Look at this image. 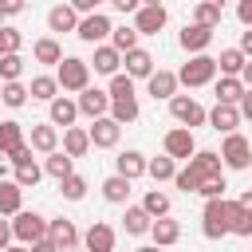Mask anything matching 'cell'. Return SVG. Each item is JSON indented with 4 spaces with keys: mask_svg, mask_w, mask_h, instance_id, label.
<instances>
[{
    "mask_svg": "<svg viewBox=\"0 0 252 252\" xmlns=\"http://www.w3.org/2000/svg\"><path fill=\"white\" fill-rule=\"evenodd\" d=\"M55 83L63 94H79L83 87H91V63L79 59V55H63L55 63Z\"/></svg>",
    "mask_w": 252,
    "mask_h": 252,
    "instance_id": "cell-1",
    "label": "cell"
},
{
    "mask_svg": "<svg viewBox=\"0 0 252 252\" xmlns=\"http://www.w3.org/2000/svg\"><path fill=\"white\" fill-rule=\"evenodd\" d=\"M217 75H220V71H217V55L201 51V55H189V59L181 63V71H177V83L193 91V87H209Z\"/></svg>",
    "mask_w": 252,
    "mask_h": 252,
    "instance_id": "cell-2",
    "label": "cell"
},
{
    "mask_svg": "<svg viewBox=\"0 0 252 252\" xmlns=\"http://www.w3.org/2000/svg\"><path fill=\"white\" fill-rule=\"evenodd\" d=\"M43 236H47V217H43V213L20 209V213L12 217V240H16V244H35V240H43Z\"/></svg>",
    "mask_w": 252,
    "mask_h": 252,
    "instance_id": "cell-3",
    "label": "cell"
},
{
    "mask_svg": "<svg viewBox=\"0 0 252 252\" xmlns=\"http://www.w3.org/2000/svg\"><path fill=\"white\" fill-rule=\"evenodd\" d=\"M217 154H220V165H224V169H236V173H240V169L252 165V142H248L244 134H236V130L224 134V142H220Z\"/></svg>",
    "mask_w": 252,
    "mask_h": 252,
    "instance_id": "cell-4",
    "label": "cell"
},
{
    "mask_svg": "<svg viewBox=\"0 0 252 252\" xmlns=\"http://www.w3.org/2000/svg\"><path fill=\"white\" fill-rule=\"evenodd\" d=\"M201 236L205 240L228 236V205H224V197H209L205 201V209H201Z\"/></svg>",
    "mask_w": 252,
    "mask_h": 252,
    "instance_id": "cell-5",
    "label": "cell"
},
{
    "mask_svg": "<svg viewBox=\"0 0 252 252\" xmlns=\"http://www.w3.org/2000/svg\"><path fill=\"white\" fill-rule=\"evenodd\" d=\"M169 114H173L177 126H189V130H193V126H205V118H209V110H205L193 94H173V98H169Z\"/></svg>",
    "mask_w": 252,
    "mask_h": 252,
    "instance_id": "cell-6",
    "label": "cell"
},
{
    "mask_svg": "<svg viewBox=\"0 0 252 252\" xmlns=\"http://www.w3.org/2000/svg\"><path fill=\"white\" fill-rule=\"evenodd\" d=\"M110 28H114V24H110V16H106V12H87V16H79L75 35H79L83 43H91V47H94V43H106V39H110Z\"/></svg>",
    "mask_w": 252,
    "mask_h": 252,
    "instance_id": "cell-7",
    "label": "cell"
},
{
    "mask_svg": "<svg viewBox=\"0 0 252 252\" xmlns=\"http://www.w3.org/2000/svg\"><path fill=\"white\" fill-rule=\"evenodd\" d=\"M193 150H197V138H193L189 126H173V130H165V138H161V154H169L173 161H189Z\"/></svg>",
    "mask_w": 252,
    "mask_h": 252,
    "instance_id": "cell-8",
    "label": "cell"
},
{
    "mask_svg": "<svg viewBox=\"0 0 252 252\" xmlns=\"http://www.w3.org/2000/svg\"><path fill=\"white\" fill-rule=\"evenodd\" d=\"M213 35H217V28H205V24H185L181 28V35H177V43H181V51H189V55H201V51H209L213 47Z\"/></svg>",
    "mask_w": 252,
    "mask_h": 252,
    "instance_id": "cell-9",
    "label": "cell"
},
{
    "mask_svg": "<svg viewBox=\"0 0 252 252\" xmlns=\"http://www.w3.org/2000/svg\"><path fill=\"white\" fill-rule=\"evenodd\" d=\"M87 134H91V146H94V150H114L118 138H122V126H118L110 114H102V118H91Z\"/></svg>",
    "mask_w": 252,
    "mask_h": 252,
    "instance_id": "cell-10",
    "label": "cell"
},
{
    "mask_svg": "<svg viewBox=\"0 0 252 252\" xmlns=\"http://www.w3.org/2000/svg\"><path fill=\"white\" fill-rule=\"evenodd\" d=\"M165 24H169L165 4H142V8L134 12V28H138V35H158Z\"/></svg>",
    "mask_w": 252,
    "mask_h": 252,
    "instance_id": "cell-11",
    "label": "cell"
},
{
    "mask_svg": "<svg viewBox=\"0 0 252 252\" xmlns=\"http://www.w3.org/2000/svg\"><path fill=\"white\" fill-rule=\"evenodd\" d=\"M177 71H165V67H154V75L146 79V94L154 98V102H169L173 94H177Z\"/></svg>",
    "mask_w": 252,
    "mask_h": 252,
    "instance_id": "cell-12",
    "label": "cell"
},
{
    "mask_svg": "<svg viewBox=\"0 0 252 252\" xmlns=\"http://www.w3.org/2000/svg\"><path fill=\"white\" fill-rule=\"evenodd\" d=\"M47 236H51V244H55L59 252H71V248H79V244H83V232H79V228H75V220H67V217L47 220Z\"/></svg>",
    "mask_w": 252,
    "mask_h": 252,
    "instance_id": "cell-13",
    "label": "cell"
},
{
    "mask_svg": "<svg viewBox=\"0 0 252 252\" xmlns=\"http://www.w3.org/2000/svg\"><path fill=\"white\" fill-rule=\"evenodd\" d=\"M75 102H79V114H83V118H102V114H110V94L98 91V87H83V91L75 94Z\"/></svg>",
    "mask_w": 252,
    "mask_h": 252,
    "instance_id": "cell-14",
    "label": "cell"
},
{
    "mask_svg": "<svg viewBox=\"0 0 252 252\" xmlns=\"http://www.w3.org/2000/svg\"><path fill=\"white\" fill-rule=\"evenodd\" d=\"M47 122H51V126H63V130L75 126V122H79V102H75L71 94H55V98L47 102Z\"/></svg>",
    "mask_w": 252,
    "mask_h": 252,
    "instance_id": "cell-15",
    "label": "cell"
},
{
    "mask_svg": "<svg viewBox=\"0 0 252 252\" xmlns=\"http://www.w3.org/2000/svg\"><path fill=\"white\" fill-rule=\"evenodd\" d=\"M114 244H118V232H114L106 220H94V224L83 232V248H87V252H114Z\"/></svg>",
    "mask_w": 252,
    "mask_h": 252,
    "instance_id": "cell-16",
    "label": "cell"
},
{
    "mask_svg": "<svg viewBox=\"0 0 252 252\" xmlns=\"http://www.w3.org/2000/svg\"><path fill=\"white\" fill-rule=\"evenodd\" d=\"M158 248H173L177 240H181V220H173L169 213L165 217H154V224H150V232H146Z\"/></svg>",
    "mask_w": 252,
    "mask_h": 252,
    "instance_id": "cell-17",
    "label": "cell"
},
{
    "mask_svg": "<svg viewBox=\"0 0 252 252\" xmlns=\"http://www.w3.org/2000/svg\"><path fill=\"white\" fill-rule=\"evenodd\" d=\"M91 71L94 75H118L122 71V51L118 47H110V43H94V59H91Z\"/></svg>",
    "mask_w": 252,
    "mask_h": 252,
    "instance_id": "cell-18",
    "label": "cell"
},
{
    "mask_svg": "<svg viewBox=\"0 0 252 252\" xmlns=\"http://www.w3.org/2000/svg\"><path fill=\"white\" fill-rule=\"evenodd\" d=\"M28 146H32L35 154H51V150H59V126H51V122H32V130H28Z\"/></svg>",
    "mask_w": 252,
    "mask_h": 252,
    "instance_id": "cell-19",
    "label": "cell"
},
{
    "mask_svg": "<svg viewBox=\"0 0 252 252\" xmlns=\"http://www.w3.org/2000/svg\"><path fill=\"white\" fill-rule=\"evenodd\" d=\"M122 63H126V75H130L134 83L154 75V55H150L146 47H130V51H122Z\"/></svg>",
    "mask_w": 252,
    "mask_h": 252,
    "instance_id": "cell-20",
    "label": "cell"
},
{
    "mask_svg": "<svg viewBox=\"0 0 252 252\" xmlns=\"http://www.w3.org/2000/svg\"><path fill=\"white\" fill-rule=\"evenodd\" d=\"M205 126H213L217 134H232V130L240 126V110H236L232 102H217V106L209 110V118H205Z\"/></svg>",
    "mask_w": 252,
    "mask_h": 252,
    "instance_id": "cell-21",
    "label": "cell"
},
{
    "mask_svg": "<svg viewBox=\"0 0 252 252\" xmlns=\"http://www.w3.org/2000/svg\"><path fill=\"white\" fill-rule=\"evenodd\" d=\"M28 142V134H24V122H16V118H4L0 122V158H12L20 146Z\"/></svg>",
    "mask_w": 252,
    "mask_h": 252,
    "instance_id": "cell-22",
    "label": "cell"
},
{
    "mask_svg": "<svg viewBox=\"0 0 252 252\" xmlns=\"http://www.w3.org/2000/svg\"><path fill=\"white\" fill-rule=\"evenodd\" d=\"M79 28V12L63 0V4H55L51 12H47V32H55V35H63V32H75Z\"/></svg>",
    "mask_w": 252,
    "mask_h": 252,
    "instance_id": "cell-23",
    "label": "cell"
},
{
    "mask_svg": "<svg viewBox=\"0 0 252 252\" xmlns=\"http://www.w3.org/2000/svg\"><path fill=\"white\" fill-rule=\"evenodd\" d=\"M114 173H122V177H130V181L146 177V154H142V150H122V154L114 158Z\"/></svg>",
    "mask_w": 252,
    "mask_h": 252,
    "instance_id": "cell-24",
    "label": "cell"
},
{
    "mask_svg": "<svg viewBox=\"0 0 252 252\" xmlns=\"http://www.w3.org/2000/svg\"><path fill=\"white\" fill-rule=\"evenodd\" d=\"M130 193H134V181L122 177V173H110V177L102 181V197H106L110 205H130Z\"/></svg>",
    "mask_w": 252,
    "mask_h": 252,
    "instance_id": "cell-25",
    "label": "cell"
},
{
    "mask_svg": "<svg viewBox=\"0 0 252 252\" xmlns=\"http://www.w3.org/2000/svg\"><path fill=\"white\" fill-rule=\"evenodd\" d=\"M24 209V189L12 177H0V217H16Z\"/></svg>",
    "mask_w": 252,
    "mask_h": 252,
    "instance_id": "cell-26",
    "label": "cell"
},
{
    "mask_svg": "<svg viewBox=\"0 0 252 252\" xmlns=\"http://www.w3.org/2000/svg\"><path fill=\"white\" fill-rule=\"evenodd\" d=\"M32 59H35V63H43V67H55V63L63 59L59 39H55V35H39V39L32 43Z\"/></svg>",
    "mask_w": 252,
    "mask_h": 252,
    "instance_id": "cell-27",
    "label": "cell"
},
{
    "mask_svg": "<svg viewBox=\"0 0 252 252\" xmlns=\"http://www.w3.org/2000/svg\"><path fill=\"white\" fill-rule=\"evenodd\" d=\"M213 94H217V102H240V94H244V83H240V75H217L213 79Z\"/></svg>",
    "mask_w": 252,
    "mask_h": 252,
    "instance_id": "cell-28",
    "label": "cell"
},
{
    "mask_svg": "<svg viewBox=\"0 0 252 252\" xmlns=\"http://www.w3.org/2000/svg\"><path fill=\"white\" fill-rule=\"evenodd\" d=\"M189 169H197V177L205 181V177H217L224 165H220V154H217V150H193V158H189Z\"/></svg>",
    "mask_w": 252,
    "mask_h": 252,
    "instance_id": "cell-29",
    "label": "cell"
},
{
    "mask_svg": "<svg viewBox=\"0 0 252 252\" xmlns=\"http://www.w3.org/2000/svg\"><path fill=\"white\" fill-rule=\"evenodd\" d=\"M150 224H154V217H150L142 205H126V213H122V228H126V236H146Z\"/></svg>",
    "mask_w": 252,
    "mask_h": 252,
    "instance_id": "cell-30",
    "label": "cell"
},
{
    "mask_svg": "<svg viewBox=\"0 0 252 252\" xmlns=\"http://www.w3.org/2000/svg\"><path fill=\"white\" fill-rule=\"evenodd\" d=\"M138 94H122V98H110V118L118 122V126H130V122H138Z\"/></svg>",
    "mask_w": 252,
    "mask_h": 252,
    "instance_id": "cell-31",
    "label": "cell"
},
{
    "mask_svg": "<svg viewBox=\"0 0 252 252\" xmlns=\"http://www.w3.org/2000/svg\"><path fill=\"white\" fill-rule=\"evenodd\" d=\"M43 173L55 177V181H63L67 173H75V158L63 154V150H51V154H43Z\"/></svg>",
    "mask_w": 252,
    "mask_h": 252,
    "instance_id": "cell-32",
    "label": "cell"
},
{
    "mask_svg": "<svg viewBox=\"0 0 252 252\" xmlns=\"http://www.w3.org/2000/svg\"><path fill=\"white\" fill-rule=\"evenodd\" d=\"M224 205H228V236H252V213L240 209V201H228V197H224Z\"/></svg>",
    "mask_w": 252,
    "mask_h": 252,
    "instance_id": "cell-33",
    "label": "cell"
},
{
    "mask_svg": "<svg viewBox=\"0 0 252 252\" xmlns=\"http://www.w3.org/2000/svg\"><path fill=\"white\" fill-rule=\"evenodd\" d=\"M28 83L24 79H12V83H0V102L8 106V110H20V106H28Z\"/></svg>",
    "mask_w": 252,
    "mask_h": 252,
    "instance_id": "cell-34",
    "label": "cell"
},
{
    "mask_svg": "<svg viewBox=\"0 0 252 252\" xmlns=\"http://www.w3.org/2000/svg\"><path fill=\"white\" fill-rule=\"evenodd\" d=\"M87 150H91V134H87L83 126H67V130H63V154L83 158Z\"/></svg>",
    "mask_w": 252,
    "mask_h": 252,
    "instance_id": "cell-35",
    "label": "cell"
},
{
    "mask_svg": "<svg viewBox=\"0 0 252 252\" xmlns=\"http://www.w3.org/2000/svg\"><path fill=\"white\" fill-rule=\"evenodd\" d=\"M173 173H177V161H173L169 154H161V158H146V177H154V185L173 181Z\"/></svg>",
    "mask_w": 252,
    "mask_h": 252,
    "instance_id": "cell-36",
    "label": "cell"
},
{
    "mask_svg": "<svg viewBox=\"0 0 252 252\" xmlns=\"http://www.w3.org/2000/svg\"><path fill=\"white\" fill-rule=\"evenodd\" d=\"M28 94H32L35 102H51V98L59 94V83H55V75H32V83H28Z\"/></svg>",
    "mask_w": 252,
    "mask_h": 252,
    "instance_id": "cell-37",
    "label": "cell"
},
{
    "mask_svg": "<svg viewBox=\"0 0 252 252\" xmlns=\"http://www.w3.org/2000/svg\"><path fill=\"white\" fill-rule=\"evenodd\" d=\"M39 177H43V165H39L35 158L16 161V177H12V181H16L20 189H35V185H39Z\"/></svg>",
    "mask_w": 252,
    "mask_h": 252,
    "instance_id": "cell-38",
    "label": "cell"
},
{
    "mask_svg": "<svg viewBox=\"0 0 252 252\" xmlns=\"http://www.w3.org/2000/svg\"><path fill=\"white\" fill-rule=\"evenodd\" d=\"M244 63H248V55H244L240 47H224V51L217 55V71H220V75H240Z\"/></svg>",
    "mask_w": 252,
    "mask_h": 252,
    "instance_id": "cell-39",
    "label": "cell"
},
{
    "mask_svg": "<svg viewBox=\"0 0 252 252\" xmlns=\"http://www.w3.org/2000/svg\"><path fill=\"white\" fill-rule=\"evenodd\" d=\"M142 209H146L150 217H165V213L173 209V201H169V193H165V189H146V197H142Z\"/></svg>",
    "mask_w": 252,
    "mask_h": 252,
    "instance_id": "cell-40",
    "label": "cell"
},
{
    "mask_svg": "<svg viewBox=\"0 0 252 252\" xmlns=\"http://www.w3.org/2000/svg\"><path fill=\"white\" fill-rule=\"evenodd\" d=\"M12 79H24V55L20 51L0 55V83H12Z\"/></svg>",
    "mask_w": 252,
    "mask_h": 252,
    "instance_id": "cell-41",
    "label": "cell"
},
{
    "mask_svg": "<svg viewBox=\"0 0 252 252\" xmlns=\"http://www.w3.org/2000/svg\"><path fill=\"white\" fill-rule=\"evenodd\" d=\"M220 16H224V8H217V4H205V0H197V4H193V24L220 28Z\"/></svg>",
    "mask_w": 252,
    "mask_h": 252,
    "instance_id": "cell-42",
    "label": "cell"
},
{
    "mask_svg": "<svg viewBox=\"0 0 252 252\" xmlns=\"http://www.w3.org/2000/svg\"><path fill=\"white\" fill-rule=\"evenodd\" d=\"M110 47H118V51L138 47V28H134V24H118V28H110Z\"/></svg>",
    "mask_w": 252,
    "mask_h": 252,
    "instance_id": "cell-43",
    "label": "cell"
},
{
    "mask_svg": "<svg viewBox=\"0 0 252 252\" xmlns=\"http://www.w3.org/2000/svg\"><path fill=\"white\" fill-rule=\"evenodd\" d=\"M59 193H63V201H83L87 197V177L83 173H67L59 181Z\"/></svg>",
    "mask_w": 252,
    "mask_h": 252,
    "instance_id": "cell-44",
    "label": "cell"
},
{
    "mask_svg": "<svg viewBox=\"0 0 252 252\" xmlns=\"http://www.w3.org/2000/svg\"><path fill=\"white\" fill-rule=\"evenodd\" d=\"M106 94H110V98H122V94H138V87H134V79H130L126 71H118V75H110Z\"/></svg>",
    "mask_w": 252,
    "mask_h": 252,
    "instance_id": "cell-45",
    "label": "cell"
},
{
    "mask_svg": "<svg viewBox=\"0 0 252 252\" xmlns=\"http://www.w3.org/2000/svg\"><path fill=\"white\" fill-rule=\"evenodd\" d=\"M173 185L189 197V193H197V189H201V177H197V169H189V165H185V169H177V173H173Z\"/></svg>",
    "mask_w": 252,
    "mask_h": 252,
    "instance_id": "cell-46",
    "label": "cell"
},
{
    "mask_svg": "<svg viewBox=\"0 0 252 252\" xmlns=\"http://www.w3.org/2000/svg\"><path fill=\"white\" fill-rule=\"evenodd\" d=\"M224 189H228V181H224V173H217V177H205L197 193H201V197L209 201V197H224Z\"/></svg>",
    "mask_w": 252,
    "mask_h": 252,
    "instance_id": "cell-47",
    "label": "cell"
},
{
    "mask_svg": "<svg viewBox=\"0 0 252 252\" xmlns=\"http://www.w3.org/2000/svg\"><path fill=\"white\" fill-rule=\"evenodd\" d=\"M4 43H8V51H20V47H24V35H20V28L4 24Z\"/></svg>",
    "mask_w": 252,
    "mask_h": 252,
    "instance_id": "cell-48",
    "label": "cell"
},
{
    "mask_svg": "<svg viewBox=\"0 0 252 252\" xmlns=\"http://www.w3.org/2000/svg\"><path fill=\"white\" fill-rule=\"evenodd\" d=\"M236 110H240V122H252V87H244V94H240Z\"/></svg>",
    "mask_w": 252,
    "mask_h": 252,
    "instance_id": "cell-49",
    "label": "cell"
},
{
    "mask_svg": "<svg viewBox=\"0 0 252 252\" xmlns=\"http://www.w3.org/2000/svg\"><path fill=\"white\" fill-rule=\"evenodd\" d=\"M114 12H122V16H134L138 8H142V0H106Z\"/></svg>",
    "mask_w": 252,
    "mask_h": 252,
    "instance_id": "cell-50",
    "label": "cell"
},
{
    "mask_svg": "<svg viewBox=\"0 0 252 252\" xmlns=\"http://www.w3.org/2000/svg\"><path fill=\"white\" fill-rule=\"evenodd\" d=\"M67 4H71V8L79 12V16H87V12H98V8L106 4V0H67Z\"/></svg>",
    "mask_w": 252,
    "mask_h": 252,
    "instance_id": "cell-51",
    "label": "cell"
},
{
    "mask_svg": "<svg viewBox=\"0 0 252 252\" xmlns=\"http://www.w3.org/2000/svg\"><path fill=\"white\" fill-rule=\"evenodd\" d=\"M236 20H240L244 28H252V0H240V4H236Z\"/></svg>",
    "mask_w": 252,
    "mask_h": 252,
    "instance_id": "cell-52",
    "label": "cell"
},
{
    "mask_svg": "<svg viewBox=\"0 0 252 252\" xmlns=\"http://www.w3.org/2000/svg\"><path fill=\"white\" fill-rule=\"evenodd\" d=\"M8 244H12V220H8V217H0V252H4Z\"/></svg>",
    "mask_w": 252,
    "mask_h": 252,
    "instance_id": "cell-53",
    "label": "cell"
},
{
    "mask_svg": "<svg viewBox=\"0 0 252 252\" xmlns=\"http://www.w3.org/2000/svg\"><path fill=\"white\" fill-rule=\"evenodd\" d=\"M0 8H4L8 16H20V12L28 8V0H0Z\"/></svg>",
    "mask_w": 252,
    "mask_h": 252,
    "instance_id": "cell-54",
    "label": "cell"
},
{
    "mask_svg": "<svg viewBox=\"0 0 252 252\" xmlns=\"http://www.w3.org/2000/svg\"><path fill=\"white\" fill-rule=\"evenodd\" d=\"M28 252H59V248L51 244V236H43V240H35V244H28Z\"/></svg>",
    "mask_w": 252,
    "mask_h": 252,
    "instance_id": "cell-55",
    "label": "cell"
},
{
    "mask_svg": "<svg viewBox=\"0 0 252 252\" xmlns=\"http://www.w3.org/2000/svg\"><path fill=\"white\" fill-rule=\"evenodd\" d=\"M236 47H240V51L252 59V28H244V32H240V43H236Z\"/></svg>",
    "mask_w": 252,
    "mask_h": 252,
    "instance_id": "cell-56",
    "label": "cell"
},
{
    "mask_svg": "<svg viewBox=\"0 0 252 252\" xmlns=\"http://www.w3.org/2000/svg\"><path fill=\"white\" fill-rule=\"evenodd\" d=\"M240 83H244V87H252V59L240 67Z\"/></svg>",
    "mask_w": 252,
    "mask_h": 252,
    "instance_id": "cell-57",
    "label": "cell"
},
{
    "mask_svg": "<svg viewBox=\"0 0 252 252\" xmlns=\"http://www.w3.org/2000/svg\"><path fill=\"white\" fill-rule=\"evenodd\" d=\"M236 201H240V209H248V213H252V189H244Z\"/></svg>",
    "mask_w": 252,
    "mask_h": 252,
    "instance_id": "cell-58",
    "label": "cell"
},
{
    "mask_svg": "<svg viewBox=\"0 0 252 252\" xmlns=\"http://www.w3.org/2000/svg\"><path fill=\"white\" fill-rule=\"evenodd\" d=\"M134 252H161L158 244H142V248H134Z\"/></svg>",
    "mask_w": 252,
    "mask_h": 252,
    "instance_id": "cell-59",
    "label": "cell"
},
{
    "mask_svg": "<svg viewBox=\"0 0 252 252\" xmlns=\"http://www.w3.org/2000/svg\"><path fill=\"white\" fill-rule=\"evenodd\" d=\"M4 252H28V244H8Z\"/></svg>",
    "mask_w": 252,
    "mask_h": 252,
    "instance_id": "cell-60",
    "label": "cell"
},
{
    "mask_svg": "<svg viewBox=\"0 0 252 252\" xmlns=\"http://www.w3.org/2000/svg\"><path fill=\"white\" fill-rule=\"evenodd\" d=\"M4 51H8V43H4V28H0V55H4Z\"/></svg>",
    "mask_w": 252,
    "mask_h": 252,
    "instance_id": "cell-61",
    "label": "cell"
},
{
    "mask_svg": "<svg viewBox=\"0 0 252 252\" xmlns=\"http://www.w3.org/2000/svg\"><path fill=\"white\" fill-rule=\"evenodd\" d=\"M205 4H217V8H224V4H228V0H205Z\"/></svg>",
    "mask_w": 252,
    "mask_h": 252,
    "instance_id": "cell-62",
    "label": "cell"
},
{
    "mask_svg": "<svg viewBox=\"0 0 252 252\" xmlns=\"http://www.w3.org/2000/svg\"><path fill=\"white\" fill-rule=\"evenodd\" d=\"M4 20H8V12H4V8H0V28H4Z\"/></svg>",
    "mask_w": 252,
    "mask_h": 252,
    "instance_id": "cell-63",
    "label": "cell"
},
{
    "mask_svg": "<svg viewBox=\"0 0 252 252\" xmlns=\"http://www.w3.org/2000/svg\"><path fill=\"white\" fill-rule=\"evenodd\" d=\"M142 4H165V0H142Z\"/></svg>",
    "mask_w": 252,
    "mask_h": 252,
    "instance_id": "cell-64",
    "label": "cell"
}]
</instances>
